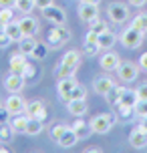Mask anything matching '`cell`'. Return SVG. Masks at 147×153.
<instances>
[{"instance_id":"obj_1","label":"cell","mask_w":147,"mask_h":153,"mask_svg":"<svg viewBox=\"0 0 147 153\" xmlns=\"http://www.w3.org/2000/svg\"><path fill=\"white\" fill-rule=\"evenodd\" d=\"M115 123H117L115 115H111V113H101V115H95V117H91L89 127H91V131H93V133H97V135H107Z\"/></svg>"},{"instance_id":"obj_2","label":"cell","mask_w":147,"mask_h":153,"mask_svg":"<svg viewBox=\"0 0 147 153\" xmlns=\"http://www.w3.org/2000/svg\"><path fill=\"white\" fill-rule=\"evenodd\" d=\"M143 38H145V32H141L135 26H129L119 34V40H121V45L125 48H139L143 45Z\"/></svg>"},{"instance_id":"obj_3","label":"cell","mask_w":147,"mask_h":153,"mask_svg":"<svg viewBox=\"0 0 147 153\" xmlns=\"http://www.w3.org/2000/svg\"><path fill=\"white\" fill-rule=\"evenodd\" d=\"M139 62H131V61H121L119 62V67H117V76L123 81V83H133V81H137V76H139Z\"/></svg>"},{"instance_id":"obj_4","label":"cell","mask_w":147,"mask_h":153,"mask_svg":"<svg viewBox=\"0 0 147 153\" xmlns=\"http://www.w3.org/2000/svg\"><path fill=\"white\" fill-rule=\"evenodd\" d=\"M107 16H109V20H113L115 24H123L125 20L129 18V8H127V4L119 2V0H115V2H109V6H107Z\"/></svg>"},{"instance_id":"obj_5","label":"cell","mask_w":147,"mask_h":153,"mask_svg":"<svg viewBox=\"0 0 147 153\" xmlns=\"http://www.w3.org/2000/svg\"><path fill=\"white\" fill-rule=\"evenodd\" d=\"M42 16L47 18L48 22H53L54 26H62V24L67 22V14H65V10L59 8V6H54V4L42 8Z\"/></svg>"},{"instance_id":"obj_6","label":"cell","mask_w":147,"mask_h":153,"mask_svg":"<svg viewBox=\"0 0 147 153\" xmlns=\"http://www.w3.org/2000/svg\"><path fill=\"white\" fill-rule=\"evenodd\" d=\"M18 24H20V28H22L24 36H36V32L40 30L39 20L30 14H22V18H18Z\"/></svg>"},{"instance_id":"obj_7","label":"cell","mask_w":147,"mask_h":153,"mask_svg":"<svg viewBox=\"0 0 147 153\" xmlns=\"http://www.w3.org/2000/svg\"><path fill=\"white\" fill-rule=\"evenodd\" d=\"M6 109L10 111V115H20L26 111V101L20 97V93H10V97L6 99Z\"/></svg>"},{"instance_id":"obj_8","label":"cell","mask_w":147,"mask_h":153,"mask_svg":"<svg viewBox=\"0 0 147 153\" xmlns=\"http://www.w3.org/2000/svg\"><path fill=\"white\" fill-rule=\"evenodd\" d=\"M77 14L81 20L85 22H91L95 18H99V4H87V2H81L77 8Z\"/></svg>"},{"instance_id":"obj_9","label":"cell","mask_w":147,"mask_h":153,"mask_svg":"<svg viewBox=\"0 0 147 153\" xmlns=\"http://www.w3.org/2000/svg\"><path fill=\"white\" fill-rule=\"evenodd\" d=\"M69 38H71V32H69V30H65L62 26H54L53 30L48 32L47 42H48L50 46H54V48H56V46H61L62 42H67Z\"/></svg>"},{"instance_id":"obj_10","label":"cell","mask_w":147,"mask_h":153,"mask_svg":"<svg viewBox=\"0 0 147 153\" xmlns=\"http://www.w3.org/2000/svg\"><path fill=\"white\" fill-rule=\"evenodd\" d=\"M4 89L8 93H20L24 89V76L20 73H10L4 79Z\"/></svg>"},{"instance_id":"obj_11","label":"cell","mask_w":147,"mask_h":153,"mask_svg":"<svg viewBox=\"0 0 147 153\" xmlns=\"http://www.w3.org/2000/svg\"><path fill=\"white\" fill-rule=\"evenodd\" d=\"M75 76H67V79H59V85H56V91H59V97L62 101H71V93L75 89Z\"/></svg>"},{"instance_id":"obj_12","label":"cell","mask_w":147,"mask_h":153,"mask_svg":"<svg viewBox=\"0 0 147 153\" xmlns=\"http://www.w3.org/2000/svg\"><path fill=\"white\" fill-rule=\"evenodd\" d=\"M129 145L133 149H145L147 147V131L137 127V129L131 131V135H129Z\"/></svg>"},{"instance_id":"obj_13","label":"cell","mask_w":147,"mask_h":153,"mask_svg":"<svg viewBox=\"0 0 147 153\" xmlns=\"http://www.w3.org/2000/svg\"><path fill=\"white\" fill-rule=\"evenodd\" d=\"M119 62H121V59H119V54L117 53H105L103 56L99 59V65L103 71H107V73H111V71H117V67H119Z\"/></svg>"},{"instance_id":"obj_14","label":"cell","mask_w":147,"mask_h":153,"mask_svg":"<svg viewBox=\"0 0 147 153\" xmlns=\"http://www.w3.org/2000/svg\"><path fill=\"white\" fill-rule=\"evenodd\" d=\"M24 113L28 115V117H36L40 121L47 119V109H45L42 101H30V103H26V111Z\"/></svg>"},{"instance_id":"obj_15","label":"cell","mask_w":147,"mask_h":153,"mask_svg":"<svg viewBox=\"0 0 147 153\" xmlns=\"http://www.w3.org/2000/svg\"><path fill=\"white\" fill-rule=\"evenodd\" d=\"M113 87H115V83H113V79H109V76H97L95 83H93L95 93H97V95H103V97H105Z\"/></svg>"},{"instance_id":"obj_16","label":"cell","mask_w":147,"mask_h":153,"mask_svg":"<svg viewBox=\"0 0 147 153\" xmlns=\"http://www.w3.org/2000/svg\"><path fill=\"white\" fill-rule=\"evenodd\" d=\"M67 109H69V113L73 117H83L89 107H87L85 99H71V101H67Z\"/></svg>"},{"instance_id":"obj_17","label":"cell","mask_w":147,"mask_h":153,"mask_svg":"<svg viewBox=\"0 0 147 153\" xmlns=\"http://www.w3.org/2000/svg\"><path fill=\"white\" fill-rule=\"evenodd\" d=\"M77 141H79V135H77V131L73 129V127H67L65 129V133L61 135V139L56 141L61 147H65V149H69V147H75L77 145Z\"/></svg>"},{"instance_id":"obj_18","label":"cell","mask_w":147,"mask_h":153,"mask_svg":"<svg viewBox=\"0 0 147 153\" xmlns=\"http://www.w3.org/2000/svg\"><path fill=\"white\" fill-rule=\"evenodd\" d=\"M4 32H6L14 42H18V40H22V38H24V32H22V28H20L18 20H10V22H6V24H4Z\"/></svg>"},{"instance_id":"obj_19","label":"cell","mask_w":147,"mask_h":153,"mask_svg":"<svg viewBox=\"0 0 147 153\" xmlns=\"http://www.w3.org/2000/svg\"><path fill=\"white\" fill-rule=\"evenodd\" d=\"M36 45H39V40H36L34 36H24L22 40H18V53L26 54V56H32Z\"/></svg>"},{"instance_id":"obj_20","label":"cell","mask_w":147,"mask_h":153,"mask_svg":"<svg viewBox=\"0 0 147 153\" xmlns=\"http://www.w3.org/2000/svg\"><path fill=\"white\" fill-rule=\"evenodd\" d=\"M115 42H117V36L111 30L101 32V34H99V40H97V45H99L101 51H111V48L115 46Z\"/></svg>"},{"instance_id":"obj_21","label":"cell","mask_w":147,"mask_h":153,"mask_svg":"<svg viewBox=\"0 0 147 153\" xmlns=\"http://www.w3.org/2000/svg\"><path fill=\"white\" fill-rule=\"evenodd\" d=\"M10 127L14 129V133H26V123H28V115L20 113V115H12L10 117Z\"/></svg>"},{"instance_id":"obj_22","label":"cell","mask_w":147,"mask_h":153,"mask_svg":"<svg viewBox=\"0 0 147 153\" xmlns=\"http://www.w3.org/2000/svg\"><path fill=\"white\" fill-rule=\"evenodd\" d=\"M137 93L133 91V89H121V97H119V103L117 105H123V107H131L133 109V105L137 103Z\"/></svg>"},{"instance_id":"obj_23","label":"cell","mask_w":147,"mask_h":153,"mask_svg":"<svg viewBox=\"0 0 147 153\" xmlns=\"http://www.w3.org/2000/svg\"><path fill=\"white\" fill-rule=\"evenodd\" d=\"M26 65H28L26 54L18 53V54H12V56H10V73H20V75H22V71H24Z\"/></svg>"},{"instance_id":"obj_24","label":"cell","mask_w":147,"mask_h":153,"mask_svg":"<svg viewBox=\"0 0 147 153\" xmlns=\"http://www.w3.org/2000/svg\"><path fill=\"white\" fill-rule=\"evenodd\" d=\"M42 129H45V121H40V119H36V117H28V123H26V133L24 135H40L42 133Z\"/></svg>"},{"instance_id":"obj_25","label":"cell","mask_w":147,"mask_h":153,"mask_svg":"<svg viewBox=\"0 0 147 153\" xmlns=\"http://www.w3.org/2000/svg\"><path fill=\"white\" fill-rule=\"evenodd\" d=\"M73 129L77 131L79 139H85V137H89V135L93 133V131H91V127H89V125H87L83 119H79V117H77V121L73 123Z\"/></svg>"},{"instance_id":"obj_26","label":"cell","mask_w":147,"mask_h":153,"mask_svg":"<svg viewBox=\"0 0 147 153\" xmlns=\"http://www.w3.org/2000/svg\"><path fill=\"white\" fill-rule=\"evenodd\" d=\"M61 62L71 65V67H79V65H81V53H79V51H67V53L62 54Z\"/></svg>"},{"instance_id":"obj_27","label":"cell","mask_w":147,"mask_h":153,"mask_svg":"<svg viewBox=\"0 0 147 153\" xmlns=\"http://www.w3.org/2000/svg\"><path fill=\"white\" fill-rule=\"evenodd\" d=\"M14 137V129L10 127V123H2L0 125V143H10Z\"/></svg>"},{"instance_id":"obj_28","label":"cell","mask_w":147,"mask_h":153,"mask_svg":"<svg viewBox=\"0 0 147 153\" xmlns=\"http://www.w3.org/2000/svg\"><path fill=\"white\" fill-rule=\"evenodd\" d=\"M14 8L18 12H22V14H30L32 10L36 8V4H34V0H16Z\"/></svg>"},{"instance_id":"obj_29","label":"cell","mask_w":147,"mask_h":153,"mask_svg":"<svg viewBox=\"0 0 147 153\" xmlns=\"http://www.w3.org/2000/svg\"><path fill=\"white\" fill-rule=\"evenodd\" d=\"M77 73V67H71V65H65L61 62L59 69H56V79H67V76H75Z\"/></svg>"},{"instance_id":"obj_30","label":"cell","mask_w":147,"mask_h":153,"mask_svg":"<svg viewBox=\"0 0 147 153\" xmlns=\"http://www.w3.org/2000/svg\"><path fill=\"white\" fill-rule=\"evenodd\" d=\"M131 26L139 28L141 32H147V12H139V14L131 20Z\"/></svg>"},{"instance_id":"obj_31","label":"cell","mask_w":147,"mask_h":153,"mask_svg":"<svg viewBox=\"0 0 147 153\" xmlns=\"http://www.w3.org/2000/svg\"><path fill=\"white\" fill-rule=\"evenodd\" d=\"M48 54V45H45V42H39L36 45V48H34V53H32V59H36V61H45Z\"/></svg>"},{"instance_id":"obj_32","label":"cell","mask_w":147,"mask_h":153,"mask_svg":"<svg viewBox=\"0 0 147 153\" xmlns=\"http://www.w3.org/2000/svg\"><path fill=\"white\" fill-rule=\"evenodd\" d=\"M121 89H123V87L115 85V87H113V89H111V91L105 95V99H107L111 105H117V103H119V97H121Z\"/></svg>"},{"instance_id":"obj_33","label":"cell","mask_w":147,"mask_h":153,"mask_svg":"<svg viewBox=\"0 0 147 153\" xmlns=\"http://www.w3.org/2000/svg\"><path fill=\"white\" fill-rule=\"evenodd\" d=\"M133 113H135V117H139V119L147 117V101H137L133 105Z\"/></svg>"},{"instance_id":"obj_34","label":"cell","mask_w":147,"mask_h":153,"mask_svg":"<svg viewBox=\"0 0 147 153\" xmlns=\"http://www.w3.org/2000/svg\"><path fill=\"white\" fill-rule=\"evenodd\" d=\"M91 30L93 32H97V34H101V32H105V30H109L107 28V24L103 22V20H99V18H95V20H91Z\"/></svg>"},{"instance_id":"obj_35","label":"cell","mask_w":147,"mask_h":153,"mask_svg":"<svg viewBox=\"0 0 147 153\" xmlns=\"http://www.w3.org/2000/svg\"><path fill=\"white\" fill-rule=\"evenodd\" d=\"M10 20H14V12H12V8H0V22H10Z\"/></svg>"},{"instance_id":"obj_36","label":"cell","mask_w":147,"mask_h":153,"mask_svg":"<svg viewBox=\"0 0 147 153\" xmlns=\"http://www.w3.org/2000/svg\"><path fill=\"white\" fill-rule=\"evenodd\" d=\"M65 129H67V125H62V123H56L53 129H50V137H53V141H59V139H61V135L65 133Z\"/></svg>"},{"instance_id":"obj_37","label":"cell","mask_w":147,"mask_h":153,"mask_svg":"<svg viewBox=\"0 0 147 153\" xmlns=\"http://www.w3.org/2000/svg\"><path fill=\"white\" fill-rule=\"evenodd\" d=\"M87 97V89L83 87V85H75V89H73V93H71V99H85Z\"/></svg>"},{"instance_id":"obj_38","label":"cell","mask_w":147,"mask_h":153,"mask_svg":"<svg viewBox=\"0 0 147 153\" xmlns=\"http://www.w3.org/2000/svg\"><path fill=\"white\" fill-rule=\"evenodd\" d=\"M135 93H137V99L139 101H147V81L145 83H141L137 89H135Z\"/></svg>"},{"instance_id":"obj_39","label":"cell","mask_w":147,"mask_h":153,"mask_svg":"<svg viewBox=\"0 0 147 153\" xmlns=\"http://www.w3.org/2000/svg\"><path fill=\"white\" fill-rule=\"evenodd\" d=\"M101 48L97 42H85V54H89V56H93V54H97Z\"/></svg>"},{"instance_id":"obj_40","label":"cell","mask_w":147,"mask_h":153,"mask_svg":"<svg viewBox=\"0 0 147 153\" xmlns=\"http://www.w3.org/2000/svg\"><path fill=\"white\" fill-rule=\"evenodd\" d=\"M10 117H12V115H10V111L6 109V105H0V125H2V123H8Z\"/></svg>"},{"instance_id":"obj_41","label":"cell","mask_w":147,"mask_h":153,"mask_svg":"<svg viewBox=\"0 0 147 153\" xmlns=\"http://www.w3.org/2000/svg\"><path fill=\"white\" fill-rule=\"evenodd\" d=\"M12 42H14V40L8 36L6 32H0V48H8V46L12 45Z\"/></svg>"},{"instance_id":"obj_42","label":"cell","mask_w":147,"mask_h":153,"mask_svg":"<svg viewBox=\"0 0 147 153\" xmlns=\"http://www.w3.org/2000/svg\"><path fill=\"white\" fill-rule=\"evenodd\" d=\"M34 75H36V67H32L30 62H28V65L24 67V71H22V76L24 79H30V76H34Z\"/></svg>"},{"instance_id":"obj_43","label":"cell","mask_w":147,"mask_h":153,"mask_svg":"<svg viewBox=\"0 0 147 153\" xmlns=\"http://www.w3.org/2000/svg\"><path fill=\"white\" fill-rule=\"evenodd\" d=\"M139 69L147 73V53H143V54L139 56Z\"/></svg>"},{"instance_id":"obj_44","label":"cell","mask_w":147,"mask_h":153,"mask_svg":"<svg viewBox=\"0 0 147 153\" xmlns=\"http://www.w3.org/2000/svg\"><path fill=\"white\" fill-rule=\"evenodd\" d=\"M34 4H36V8H47V6H50L53 4V0H34Z\"/></svg>"},{"instance_id":"obj_45","label":"cell","mask_w":147,"mask_h":153,"mask_svg":"<svg viewBox=\"0 0 147 153\" xmlns=\"http://www.w3.org/2000/svg\"><path fill=\"white\" fill-rule=\"evenodd\" d=\"M14 8L16 6V0H0V8Z\"/></svg>"},{"instance_id":"obj_46","label":"cell","mask_w":147,"mask_h":153,"mask_svg":"<svg viewBox=\"0 0 147 153\" xmlns=\"http://www.w3.org/2000/svg\"><path fill=\"white\" fill-rule=\"evenodd\" d=\"M129 4L135 6V8H141V6H145V4H147V0H129Z\"/></svg>"},{"instance_id":"obj_47","label":"cell","mask_w":147,"mask_h":153,"mask_svg":"<svg viewBox=\"0 0 147 153\" xmlns=\"http://www.w3.org/2000/svg\"><path fill=\"white\" fill-rule=\"evenodd\" d=\"M85 151H87V153H101L103 149H101V147H97V145H91V147H87Z\"/></svg>"},{"instance_id":"obj_48","label":"cell","mask_w":147,"mask_h":153,"mask_svg":"<svg viewBox=\"0 0 147 153\" xmlns=\"http://www.w3.org/2000/svg\"><path fill=\"white\" fill-rule=\"evenodd\" d=\"M141 121H143V123H141V129H145V131H147V117H143Z\"/></svg>"},{"instance_id":"obj_49","label":"cell","mask_w":147,"mask_h":153,"mask_svg":"<svg viewBox=\"0 0 147 153\" xmlns=\"http://www.w3.org/2000/svg\"><path fill=\"white\" fill-rule=\"evenodd\" d=\"M81 2H87V4H99L101 0H81Z\"/></svg>"},{"instance_id":"obj_50","label":"cell","mask_w":147,"mask_h":153,"mask_svg":"<svg viewBox=\"0 0 147 153\" xmlns=\"http://www.w3.org/2000/svg\"><path fill=\"white\" fill-rule=\"evenodd\" d=\"M6 151H8V149L4 147V143H2V145H0V153H6Z\"/></svg>"},{"instance_id":"obj_51","label":"cell","mask_w":147,"mask_h":153,"mask_svg":"<svg viewBox=\"0 0 147 153\" xmlns=\"http://www.w3.org/2000/svg\"><path fill=\"white\" fill-rule=\"evenodd\" d=\"M0 105H2V99H0Z\"/></svg>"}]
</instances>
